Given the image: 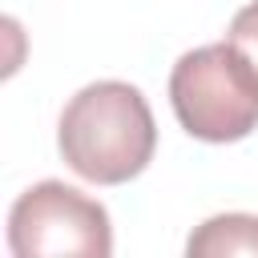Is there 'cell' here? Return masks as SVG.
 Wrapping results in <instances>:
<instances>
[{"label": "cell", "mask_w": 258, "mask_h": 258, "mask_svg": "<svg viewBox=\"0 0 258 258\" xmlns=\"http://www.w3.org/2000/svg\"><path fill=\"white\" fill-rule=\"evenodd\" d=\"M8 250L16 258H109L113 222L109 210L64 181L28 185L8 210Z\"/></svg>", "instance_id": "cell-3"}, {"label": "cell", "mask_w": 258, "mask_h": 258, "mask_svg": "<svg viewBox=\"0 0 258 258\" xmlns=\"http://www.w3.org/2000/svg\"><path fill=\"white\" fill-rule=\"evenodd\" d=\"M56 149L64 165L93 185H125L153 161L157 125L149 101L129 81H93L69 97Z\"/></svg>", "instance_id": "cell-1"}, {"label": "cell", "mask_w": 258, "mask_h": 258, "mask_svg": "<svg viewBox=\"0 0 258 258\" xmlns=\"http://www.w3.org/2000/svg\"><path fill=\"white\" fill-rule=\"evenodd\" d=\"M226 40H230L234 48H242V52H246V60L258 69V0H250L246 8H238V12H234Z\"/></svg>", "instance_id": "cell-5"}, {"label": "cell", "mask_w": 258, "mask_h": 258, "mask_svg": "<svg viewBox=\"0 0 258 258\" xmlns=\"http://www.w3.org/2000/svg\"><path fill=\"white\" fill-rule=\"evenodd\" d=\"M169 105L189 137L242 141L258 129V69L230 40L189 48L169 73Z\"/></svg>", "instance_id": "cell-2"}, {"label": "cell", "mask_w": 258, "mask_h": 258, "mask_svg": "<svg viewBox=\"0 0 258 258\" xmlns=\"http://www.w3.org/2000/svg\"><path fill=\"white\" fill-rule=\"evenodd\" d=\"M189 258H230V254H258V218L254 214H218L206 218L189 242Z\"/></svg>", "instance_id": "cell-4"}]
</instances>
